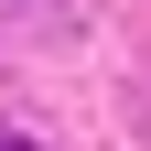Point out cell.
I'll list each match as a JSON object with an SVG mask.
<instances>
[{
  "label": "cell",
  "mask_w": 151,
  "mask_h": 151,
  "mask_svg": "<svg viewBox=\"0 0 151 151\" xmlns=\"http://www.w3.org/2000/svg\"><path fill=\"white\" fill-rule=\"evenodd\" d=\"M0 151H32V140H11V129H0Z\"/></svg>",
  "instance_id": "obj_1"
}]
</instances>
